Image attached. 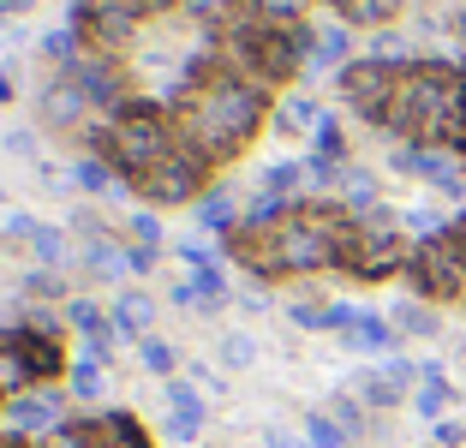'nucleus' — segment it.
I'll return each instance as SVG.
<instances>
[{
  "label": "nucleus",
  "mask_w": 466,
  "mask_h": 448,
  "mask_svg": "<svg viewBox=\"0 0 466 448\" xmlns=\"http://www.w3.org/2000/svg\"><path fill=\"white\" fill-rule=\"evenodd\" d=\"M209 179H216V168L204 162V156H198V149H186V144H174L162 156V162L150 168V174L137 179V198H144V204H156V209H186V204H198V198H204L209 191Z\"/></svg>",
  "instance_id": "nucleus-1"
},
{
  "label": "nucleus",
  "mask_w": 466,
  "mask_h": 448,
  "mask_svg": "<svg viewBox=\"0 0 466 448\" xmlns=\"http://www.w3.org/2000/svg\"><path fill=\"white\" fill-rule=\"evenodd\" d=\"M407 281H412V293L431 299V305H454V299H466V263H461V251H454L449 233L412 245Z\"/></svg>",
  "instance_id": "nucleus-2"
},
{
  "label": "nucleus",
  "mask_w": 466,
  "mask_h": 448,
  "mask_svg": "<svg viewBox=\"0 0 466 448\" xmlns=\"http://www.w3.org/2000/svg\"><path fill=\"white\" fill-rule=\"evenodd\" d=\"M395 84H400V66H389V60H347L341 72H335V90H341V102L353 108V120L365 126H383L389 120V102H395Z\"/></svg>",
  "instance_id": "nucleus-3"
},
{
  "label": "nucleus",
  "mask_w": 466,
  "mask_h": 448,
  "mask_svg": "<svg viewBox=\"0 0 466 448\" xmlns=\"http://www.w3.org/2000/svg\"><path fill=\"white\" fill-rule=\"evenodd\" d=\"M13 341H18V353H25L36 389H55L66 377V335H60L55 311H30L25 323H13Z\"/></svg>",
  "instance_id": "nucleus-4"
},
{
  "label": "nucleus",
  "mask_w": 466,
  "mask_h": 448,
  "mask_svg": "<svg viewBox=\"0 0 466 448\" xmlns=\"http://www.w3.org/2000/svg\"><path fill=\"white\" fill-rule=\"evenodd\" d=\"M60 424H66V407H60V389H30L18 394V401H6V431L18 436H55Z\"/></svg>",
  "instance_id": "nucleus-5"
},
{
  "label": "nucleus",
  "mask_w": 466,
  "mask_h": 448,
  "mask_svg": "<svg viewBox=\"0 0 466 448\" xmlns=\"http://www.w3.org/2000/svg\"><path fill=\"white\" fill-rule=\"evenodd\" d=\"M90 448H156V436L144 431L137 412L114 407V412H90Z\"/></svg>",
  "instance_id": "nucleus-6"
},
{
  "label": "nucleus",
  "mask_w": 466,
  "mask_h": 448,
  "mask_svg": "<svg viewBox=\"0 0 466 448\" xmlns=\"http://www.w3.org/2000/svg\"><path fill=\"white\" fill-rule=\"evenodd\" d=\"M412 382H419V365H407V359H389L383 371H365L353 389H359V401H365V407H395Z\"/></svg>",
  "instance_id": "nucleus-7"
},
{
  "label": "nucleus",
  "mask_w": 466,
  "mask_h": 448,
  "mask_svg": "<svg viewBox=\"0 0 466 448\" xmlns=\"http://www.w3.org/2000/svg\"><path fill=\"white\" fill-rule=\"evenodd\" d=\"M347 30H389L400 13H407V0H335L329 6Z\"/></svg>",
  "instance_id": "nucleus-8"
},
{
  "label": "nucleus",
  "mask_w": 466,
  "mask_h": 448,
  "mask_svg": "<svg viewBox=\"0 0 466 448\" xmlns=\"http://www.w3.org/2000/svg\"><path fill=\"white\" fill-rule=\"evenodd\" d=\"M167 407H174V419H167V436H174V443H192V436L204 431V401L192 394V382H167Z\"/></svg>",
  "instance_id": "nucleus-9"
},
{
  "label": "nucleus",
  "mask_w": 466,
  "mask_h": 448,
  "mask_svg": "<svg viewBox=\"0 0 466 448\" xmlns=\"http://www.w3.org/2000/svg\"><path fill=\"white\" fill-rule=\"evenodd\" d=\"M36 382H30V365L25 353H18L13 329H0V401H18V394H30Z\"/></svg>",
  "instance_id": "nucleus-10"
},
{
  "label": "nucleus",
  "mask_w": 466,
  "mask_h": 448,
  "mask_svg": "<svg viewBox=\"0 0 466 448\" xmlns=\"http://www.w3.org/2000/svg\"><path fill=\"white\" fill-rule=\"evenodd\" d=\"M347 347H359V353H389L395 347V323H383V317H370V311H353V323L341 329Z\"/></svg>",
  "instance_id": "nucleus-11"
},
{
  "label": "nucleus",
  "mask_w": 466,
  "mask_h": 448,
  "mask_svg": "<svg viewBox=\"0 0 466 448\" xmlns=\"http://www.w3.org/2000/svg\"><path fill=\"white\" fill-rule=\"evenodd\" d=\"M353 60V30L347 25H323L317 30V48H311V66L317 72H341Z\"/></svg>",
  "instance_id": "nucleus-12"
},
{
  "label": "nucleus",
  "mask_w": 466,
  "mask_h": 448,
  "mask_svg": "<svg viewBox=\"0 0 466 448\" xmlns=\"http://www.w3.org/2000/svg\"><path fill=\"white\" fill-rule=\"evenodd\" d=\"M317 126H323V108H317L311 96H288V102H275V132H281V137L317 132Z\"/></svg>",
  "instance_id": "nucleus-13"
},
{
  "label": "nucleus",
  "mask_w": 466,
  "mask_h": 448,
  "mask_svg": "<svg viewBox=\"0 0 466 448\" xmlns=\"http://www.w3.org/2000/svg\"><path fill=\"white\" fill-rule=\"evenodd\" d=\"M449 401H454V389H449V377H442V365H419V412H425V419H442Z\"/></svg>",
  "instance_id": "nucleus-14"
},
{
  "label": "nucleus",
  "mask_w": 466,
  "mask_h": 448,
  "mask_svg": "<svg viewBox=\"0 0 466 448\" xmlns=\"http://www.w3.org/2000/svg\"><path fill=\"white\" fill-rule=\"evenodd\" d=\"M198 221H204V228H216L221 239H228V233L239 228V209H233V198H228L221 186H209L204 198H198Z\"/></svg>",
  "instance_id": "nucleus-15"
},
{
  "label": "nucleus",
  "mask_w": 466,
  "mask_h": 448,
  "mask_svg": "<svg viewBox=\"0 0 466 448\" xmlns=\"http://www.w3.org/2000/svg\"><path fill=\"white\" fill-rule=\"evenodd\" d=\"M144 329H150V299L144 293H120V305H114V335H137L144 341Z\"/></svg>",
  "instance_id": "nucleus-16"
},
{
  "label": "nucleus",
  "mask_w": 466,
  "mask_h": 448,
  "mask_svg": "<svg viewBox=\"0 0 466 448\" xmlns=\"http://www.w3.org/2000/svg\"><path fill=\"white\" fill-rule=\"evenodd\" d=\"M137 359H144V371H156V377H174V365H179L174 341H162V335H144V341H137Z\"/></svg>",
  "instance_id": "nucleus-17"
},
{
  "label": "nucleus",
  "mask_w": 466,
  "mask_h": 448,
  "mask_svg": "<svg viewBox=\"0 0 466 448\" xmlns=\"http://www.w3.org/2000/svg\"><path fill=\"white\" fill-rule=\"evenodd\" d=\"M78 186H84V191H120L126 179L114 174V168L102 162V156H84V162H78Z\"/></svg>",
  "instance_id": "nucleus-18"
},
{
  "label": "nucleus",
  "mask_w": 466,
  "mask_h": 448,
  "mask_svg": "<svg viewBox=\"0 0 466 448\" xmlns=\"http://www.w3.org/2000/svg\"><path fill=\"white\" fill-rule=\"evenodd\" d=\"M305 436H311V448H347L341 419H323V412H311V419H305Z\"/></svg>",
  "instance_id": "nucleus-19"
},
{
  "label": "nucleus",
  "mask_w": 466,
  "mask_h": 448,
  "mask_svg": "<svg viewBox=\"0 0 466 448\" xmlns=\"http://www.w3.org/2000/svg\"><path fill=\"white\" fill-rule=\"evenodd\" d=\"M395 329L400 335H437V317L425 305H395Z\"/></svg>",
  "instance_id": "nucleus-20"
},
{
  "label": "nucleus",
  "mask_w": 466,
  "mask_h": 448,
  "mask_svg": "<svg viewBox=\"0 0 466 448\" xmlns=\"http://www.w3.org/2000/svg\"><path fill=\"white\" fill-rule=\"evenodd\" d=\"M30 245H36V258H42V263H66V239H60L55 228H42V221H36V233H30Z\"/></svg>",
  "instance_id": "nucleus-21"
},
{
  "label": "nucleus",
  "mask_w": 466,
  "mask_h": 448,
  "mask_svg": "<svg viewBox=\"0 0 466 448\" xmlns=\"http://www.w3.org/2000/svg\"><path fill=\"white\" fill-rule=\"evenodd\" d=\"M96 389H102V371H96V359H78V365H72V394H84V401H90Z\"/></svg>",
  "instance_id": "nucleus-22"
},
{
  "label": "nucleus",
  "mask_w": 466,
  "mask_h": 448,
  "mask_svg": "<svg viewBox=\"0 0 466 448\" xmlns=\"http://www.w3.org/2000/svg\"><path fill=\"white\" fill-rule=\"evenodd\" d=\"M132 245H150V251H162V221L144 209V216H132Z\"/></svg>",
  "instance_id": "nucleus-23"
},
{
  "label": "nucleus",
  "mask_w": 466,
  "mask_h": 448,
  "mask_svg": "<svg viewBox=\"0 0 466 448\" xmlns=\"http://www.w3.org/2000/svg\"><path fill=\"white\" fill-rule=\"evenodd\" d=\"M25 293H36V299H66V287H60L55 275H25Z\"/></svg>",
  "instance_id": "nucleus-24"
},
{
  "label": "nucleus",
  "mask_w": 466,
  "mask_h": 448,
  "mask_svg": "<svg viewBox=\"0 0 466 448\" xmlns=\"http://www.w3.org/2000/svg\"><path fill=\"white\" fill-rule=\"evenodd\" d=\"M251 353H258V347H251V341H246V335H233V341H228V347H221V359H228V365H246V359H251Z\"/></svg>",
  "instance_id": "nucleus-25"
},
{
  "label": "nucleus",
  "mask_w": 466,
  "mask_h": 448,
  "mask_svg": "<svg viewBox=\"0 0 466 448\" xmlns=\"http://www.w3.org/2000/svg\"><path fill=\"white\" fill-rule=\"evenodd\" d=\"M449 239H454V251H461V263H466V209L449 221Z\"/></svg>",
  "instance_id": "nucleus-26"
},
{
  "label": "nucleus",
  "mask_w": 466,
  "mask_h": 448,
  "mask_svg": "<svg viewBox=\"0 0 466 448\" xmlns=\"http://www.w3.org/2000/svg\"><path fill=\"white\" fill-rule=\"evenodd\" d=\"M0 102H13V78L6 72H0Z\"/></svg>",
  "instance_id": "nucleus-27"
}]
</instances>
